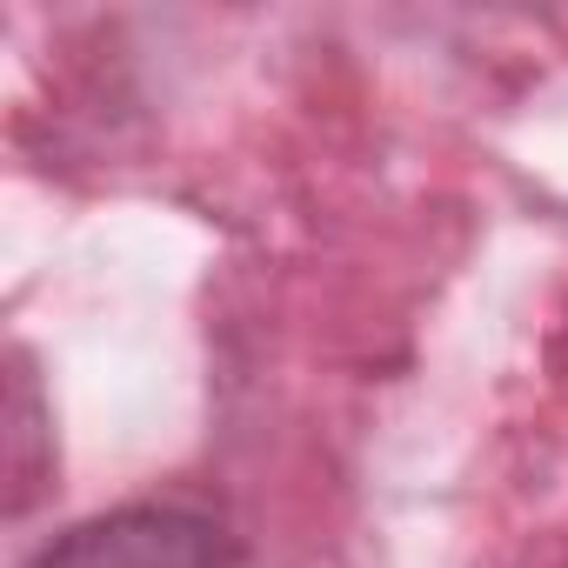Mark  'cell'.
<instances>
[{"label":"cell","instance_id":"1","mask_svg":"<svg viewBox=\"0 0 568 568\" xmlns=\"http://www.w3.org/2000/svg\"><path fill=\"white\" fill-rule=\"evenodd\" d=\"M28 568H241V541L201 508H114L54 535Z\"/></svg>","mask_w":568,"mask_h":568},{"label":"cell","instance_id":"2","mask_svg":"<svg viewBox=\"0 0 568 568\" xmlns=\"http://www.w3.org/2000/svg\"><path fill=\"white\" fill-rule=\"evenodd\" d=\"M41 435V415H34V382H28V368L14 375V481H28V442ZM21 501V495H14Z\"/></svg>","mask_w":568,"mask_h":568}]
</instances>
